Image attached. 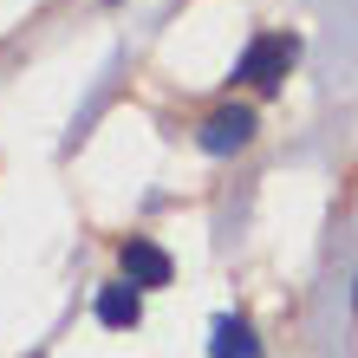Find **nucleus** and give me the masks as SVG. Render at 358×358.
I'll return each mask as SVG.
<instances>
[{
  "instance_id": "423d86ee",
  "label": "nucleus",
  "mask_w": 358,
  "mask_h": 358,
  "mask_svg": "<svg viewBox=\"0 0 358 358\" xmlns=\"http://www.w3.org/2000/svg\"><path fill=\"white\" fill-rule=\"evenodd\" d=\"M352 300H358V293H352Z\"/></svg>"
},
{
  "instance_id": "39448f33",
  "label": "nucleus",
  "mask_w": 358,
  "mask_h": 358,
  "mask_svg": "<svg viewBox=\"0 0 358 358\" xmlns=\"http://www.w3.org/2000/svg\"><path fill=\"white\" fill-rule=\"evenodd\" d=\"M98 320L104 326H137L143 320V300H137V287H98Z\"/></svg>"
},
{
  "instance_id": "7ed1b4c3",
  "label": "nucleus",
  "mask_w": 358,
  "mask_h": 358,
  "mask_svg": "<svg viewBox=\"0 0 358 358\" xmlns=\"http://www.w3.org/2000/svg\"><path fill=\"white\" fill-rule=\"evenodd\" d=\"M124 280H131V287H170V255H163L157 241L131 235V241H124Z\"/></svg>"
},
{
  "instance_id": "f03ea898",
  "label": "nucleus",
  "mask_w": 358,
  "mask_h": 358,
  "mask_svg": "<svg viewBox=\"0 0 358 358\" xmlns=\"http://www.w3.org/2000/svg\"><path fill=\"white\" fill-rule=\"evenodd\" d=\"M248 137H255V111H248V104H222V111L196 131V143L208 157H235V150H248Z\"/></svg>"
},
{
  "instance_id": "f257e3e1",
  "label": "nucleus",
  "mask_w": 358,
  "mask_h": 358,
  "mask_svg": "<svg viewBox=\"0 0 358 358\" xmlns=\"http://www.w3.org/2000/svg\"><path fill=\"white\" fill-rule=\"evenodd\" d=\"M293 59H300V39H293V33H261V39H248L235 78H241V85H255V92H273L293 72Z\"/></svg>"
},
{
  "instance_id": "20e7f679",
  "label": "nucleus",
  "mask_w": 358,
  "mask_h": 358,
  "mask_svg": "<svg viewBox=\"0 0 358 358\" xmlns=\"http://www.w3.org/2000/svg\"><path fill=\"white\" fill-rule=\"evenodd\" d=\"M208 358H261L255 326H248V320H235V313H222V320L208 326Z\"/></svg>"
}]
</instances>
